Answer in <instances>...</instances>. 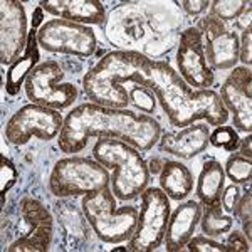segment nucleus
<instances>
[{
    "instance_id": "19",
    "label": "nucleus",
    "mask_w": 252,
    "mask_h": 252,
    "mask_svg": "<svg viewBox=\"0 0 252 252\" xmlns=\"http://www.w3.org/2000/svg\"><path fill=\"white\" fill-rule=\"evenodd\" d=\"M37 31L32 29L29 31V39H27L26 51L20 58L15 61L14 64H10L9 71H7V81H5V89L10 96H15L20 91L22 84H26V79L29 78V74L37 67L39 61V42H37Z\"/></svg>"
},
{
    "instance_id": "32",
    "label": "nucleus",
    "mask_w": 252,
    "mask_h": 252,
    "mask_svg": "<svg viewBox=\"0 0 252 252\" xmlns=\"http://www.w3.org/2000/svg\"><path fill=\"white\" fill-rule=\"evenodd\" d=\"M239 49V61L244 64V67H251L252 64V31H244Z\"/></svg>"
},
{
    "instance_id": "3",
    "label": "nucleus",
    "mask_w": 252,
    "mask_h": 252,
    "mask_svg": "<svg viewBox=\"0 0 252 252\" xmlns=\"http://www.w3.org/2000/svg\"><path fill=\"white\" fill-rule=\"evenodd\" d=\"M153 71L155 59L138 51H113L86 72L83 88L91 103L123 109L129 103L125 84L131 83L152 89Z\"/></svg>"
},
{
    "instance_id": "2",
    "label": "nucleus",
    "mask_w": 252,
    "mask_h": 252,
    "mask_svg": "<svg viewBox=\"0 0 252 252\" xmlns=\"http://www.w3.org/2000/svg\"><path fill=\"white\" fill-rule=\"evenodd\" d=\"M152 91L160 101L170 123L177 128L205 120L212 126H222L229 120V111L220 96L212 89H192L168 63L155 61Z\"/></svg>"
},
{
    "instance_id": "23",
    "label": "nucleus",
    "mask_w": 252,
    "mask_h": 252,
    "mask_svg": "<svg viewBox=\"0 0 252 252\" xmlns=\"http://www.w3.org/2000/svg\"><path fill=\"white\" fill-rule=\"evenodd\" d=\"M223 172L232 180L235 185L249 184L252 180V161L251 158H246L239 153H234L227 158V163L223 166Z\"/></svg>"
},
{
    "instance_id": "14",
    "label": "nucleus",
    "mask_w": 252,
    "mask_h": 252,
    "mask_svg": "<svg viewBox=\"0 0 252 252\" xmlns=\"http://www.w3.org/2000/svg\"><path fill=\"white\" fill-rule=\"evenodd\" d=\"M29 39L27 15L22 2L2 0L0 2V63L14 64L24 54Z\"/></svg>"
},
{
    "instance_id": "15",
    "label": "nucleus",
    "mask_w": 252,
    "mask_h": 252,
    "mask_svg": "<svg viewBox=\"0 0 252 252\" xmlns=\"http://www.w3.org/2000/svg\"><path fill=\"white\" fill-rule=\"evenodd\" d=\"M220 101L232 113L235 129L251 133L252 129V72L251 67H234L220 88Z\"/></svg>"
},
{
    "instance_id": "4",
    "label": "nucleus",
    "mask_w": 252,
    "mask_h": 252,
    "mask_svg": "<svg viewBox=\"0 0 252 252\" xmlns=\"http://www.w3.org/2000/svg\"><path fill=\"white\" fill-rule=\"evenodd\" d=\"M93 157L106 168H113L111 190L118 200L138 198L150 182V170L140 150L120 140H99Z\"/></svg>"
},
{
    "instance_id": "36",
    "label": "nucleus",
    "mask_w": 252,
    "mask_h": 252,
    "mask_svg": "<svg viewBox=\"0 0 252 252\" xmlns=\"http://www.w3.org/2000/svg\"><path fill=\"white\" fill-rule=\"evenodd\" d=\"M42 19H44V10H42V7H37L34 12V19H32V27L34 29H40L42 27Z\"/></svg>"
},
{
    "instance_id": "12",
    "label": "nucleus",
    "mask_w": 252,
    "mask_h": 252,
    "mask_svg": "<svg viewBox=\"0 0 252 252\" xmlns=\"http://www.w3.org/2000/svg\"><path fill=\"white\" fill-rule=\"evenodd\" d=\"M202 37H205L204 51L207 64L212 71H227L234 69L239 63L241 40L234 31H227L223 22L207 15L197 24Z\"/></svg>"
},
{
    "instance_id": "33",
    "label": "nucleus",
    "mask_w": 252,
    "mask_h": 252,
    "mask_svg": "<svg viewBox=\"0 0 252 252\" xmlns=\"http://www.w3.org/2000/svg\"><path fill=\"white\" fill-rule=\"evenodd\" d=\"M178 5L189 15H198L209 9L210 2L209 0H182V2H178Z\"/></svg>"
},
{
    "instance_id": "30",
    "label": "nucleus",
    "mask_w": 252,
    "mask_h": 252,
    "mask_svg": "<svg viewBox=\"0 0 252 252\" xmlns=\"http://www.w3.org/2000/svg\"><path fill=\"white\" fill-rule=\"evenodd\" d=\"M232 212L235 214V217L241 222H247L251 220V212H252V193L251 190H247L246 193L241 195L239 202L235 204Z\"/></svg>"
},
{
    "instance_id": "5",
    "label": "nucleus",
    "mask_w": 252,
    "mask_h": 252,
    "mask_svg": "<svg viewBox=\"0 0 252 252\" xmlns=\"http://www.w3.org/2000/svg\"><path fill=\"white\" fill-rule=\"evenodd\" d=\"M83 212L97 239L108 244H120L129 241L135 232L138 210L136 207H116V197L106 187L83 197Z\"/></svg>"
},
{
    "instance_id": "9",
    "label": "nucleus",
    "mask_w": 252,
    "mask_h": 252,
    "mask_svg": "<svg viewBox=\"0 0 252 252\" xmlns=\"http://www.w3.org/2000/svg\"><path fill=\"white\" fill-rule=\"evenodd\" d=\"M63 125L64 120L58 109L31 103L14 113L7 121L5 140L15 146L29 143L34 136L49 141L59 135Z\"/></svg>"
},
{
    "instance_id": "13",
    "label": "nucleus",
    "mask_w": 252,
    "mask_h": 252,
    "mask_svg": "<svg viewBox=\"0 0 252 252\" xmlns=\"http://www.w3.org/2000/svg\"><path fill=\"white\" fill-rule=\"evenodd\" d=\"M177 64L182 79L192 89H209L214 84V72L205 59L204 37L197 27H189L182 32Z\"/></svg>"
},
{
    "instance_id": "8",
    "label": "nucleus",
    "mask_w": 252,
    "mask_h": 252,
    "mask_svg": "<svg viewBox=\"0 0 252 252\" xmlns=\"http://www.w3.org/2000/svg\"><path fill=\"white\" fill-rule=\"evenodd\" d=\"M64 71L56 61H46L26 79V94L31 103L51 109L69 108L78 99V88L71 83H61Z\"/></svg>"
},
{
    "instance_id": "17",
    "label": "nucleus",
    "mask_w": 252,
    "mask_h": 252,
    "mask_svg": "<svg viewBox=\"0 0 252 252\" xmlns=\"http://www.w3.org/2000/svg\"><path fill=\"white\" fill-rule=\"evenodd\" d=\"M39 5L47 14L81 26H99L106 19V10L99 0H47Z\"/></svg>"
},
{
    "instance_id": "35",
    "label": "nucleus",
    "mask_w": 252,
    "mask_h": 252,
    "mask_svg": "<svg viewBox=\"0 0 252 252\" xmlns=\"http://www.w3.org/2000/svg\"><path fill=\"white\" fill-rule=\"evenodd\" d=\"M251 17H252V10H251V5H249V7H247V9L244 10L242 14L237 17V19H239V27L242 29V32H244V31H251V20H252Z\"/></svg>"
},
{
    "instance_id": "29",
    "label": "nucleus",
    "mask_w": 252,
    "mask_h": 252,
    "mask_svg": "<svg viewBox=\"0 0 252 252\" xmlns=\"http://www.w3.org/2000/svg\"><path fill=\"white\" fill-rule=\"evenodd\" d=\"M225 246H227V251H230V252H249L251 251V241L244 235V232H239V230L230 232V235L227 237Z\"/></svg>"
},
{
    "instance_id": "21",
    "label": "nucleus",
    "mask_w": 252,
    "mask_h": 252,
    "mask_svg": "<svg viewBox=\"0 0 252 252\" xmlns=\"http://www.w3.org/2000/svg\"><path fill=\"white\" fill-rule=\"evenodd\" d=\"M160 187L172 200H184L193 189V177L180 161H165L160 172Z\"/></svg>"
},
{
    "instance_id": "11",
    "label": "nucleus",
    "mask_w": 252,
    "mask_h": 252,
    "mask_svg": "<svg viewBox=\"0 0 252 252\" xmlns=\"http://www.w3.org/2000/svg\"><path fill=\"white\" fill-rule=\"evenodd\" d=\"M19 227L22 232L5 247L9 252H46L54 234L51 212L39 200L26 197L19 202Z\"/></svg>"
},
{
    "instance_id": "6",
    "label": "nucleus",
    "mask_w": 252,
    "mask_h": 252,
    "mask_svg": "<svg viewBox=\"0 0 252 252\" xmlns=\"http://www.w3.org/2000/svg\"><path fill=\"white\" fill-rule=\"evenodd\" d=\"M111 185L106 166L84 157H67L54 165L49 177V189L59 198L84 197Z\"/></svg>"
},
{
    "instance_id": "10",
    "label": "nucleus",
    "mask_w": 252,
    "mask_h": 252,
    "mask_svg": "<svg viewBox=\"0 0 252 252\" xmlns=\"http://www.w3.org/2000/svg\"><path fill=\"white\" fill-rule=\"evenodd\" d=\"M37 42L49 52H63L78 58H89L94 54L97 39L91 27L52 19L44 22L37 31Z\"/></svg>"
},
{
    "instance_id": "22",
    "label": "nucleus",
    "mask_w": 252,
    "mask_h": 252,
    "mask_svg": "<svg viewBox=\"0 0 252 252\" xmlns=\"http://www.w3.org/2000/svg\"><path fill=\"white\" fill-rule=\"evenodd\" d=\"M202 232L209 237H217V235L227 234L234 225V219L229 215H223V209L220 204L210 207H204V215H200Z\"/></svg>"
},
{
    "instance_id": "26",
    "label": "nucleus",
    "mask_w": 252,
    "mask_h": 252,
    "mask_svg": "<svg viewBox=\"0 0 252 252\" xmlns=\"http://www.w3.org/2000/svg\"><path fill=\"white\" fill-rule=\"evenodd\" d=\"M128 99L129 103L135 104V108L141 113H153L157 108V96L150 88L138 86L135 84L131 89H128Z\"/></svg>"
},
{
    "instance_id": "25",
    "label": "nucleus",
    "mask_w": 252,
    "mask_h": 252,
    "mask_svg": "<svg viewBox=\"0 0 252 252\" xmlns=\"http://www.w3.org/2000/svg\"><path fill=\"white\" fill-rule=\"evenodd\" d=\"M209 143L217 146V148H223L225 152L232 153L239 148V143H241V138H239L237 131L232 128V126H217L214 133H210Z\"/></svg>"
},
{
    "instance_id": "34",
    "label": "nucleus",
    "mask_w": 252,
    "mask_h": 252,
    "mask_svg": "<svg viewBox=\"0 0 252 252\" xmlns=\"http://www.w3.org/2000/svg\"><path fill=\"white\" fill-rule=\"evenodd\" d=\"M239 155L252 158V136L251 133H247L246 138H242L241 143H239Z\"/></svg>"
},
{
    "instance_id": "24",
    "label": "nucleus",
    "mask_w": 252,
    "mask_h": 252,
    "mask_svg": "<svg viewBox=\"0 0 252 252\" xmlns=\"http://www.w3.org/2000/svg\"><path fill=\"white\" fill-rule=\"evenodd\" d=\"M251 5V2L246 0H214L210 2V15L215 19H219L220 22H229V20H235L239 15L242 14L247 7Z\"/></svg>"
},
{
    "instance_id": "38",
    "label": "nucleus",
    "mask_w": 252,
    "mask_h": 252,
    "mask_svg": "<svg viewBox=\"0 0 252 252\" xmlns=\"http://www.w3.org/2000/svg\"><path fill=\"white\" fill-rule=\"evenodd\" d=\"M128 247H113V251H126Z\"/></svg>"
},
{
    "instance_id": "18",
    "label": "nucleus",
    "mask_w": 252,
    "mask_h": 252,
    "mask_svg": "<svg viewBox=\"0 0 252 252\" xmlns=\"http://www.w3.org/2000/svg\"><path fill=\"white\" fill-rule=\"evenodd\" d=\"M210 131L207 125H189L178 133H166L160 140V150L184 160L200 155L209 146Z\"/></svg>"
},
{
    "instance_id": "31",
    "label": "nucleus",
    "mask_w": 252,
    "mask_h": 252,
    "mask_svg": "<svg viewBox=\"0 0 252 252\" xmlns=\"http://www.w3.org/2000/svg\"><path fill=\"white\" fill-rule=\"evenodd\" d=\"M241 189H239V185H229L227 189H223L222 192V197H220V205L222 209L225 210V212H232L235 204L239 202V198H241Z\"/></svg>"
},
{
    "instance_id": "37",
    "label": "nucleus",
    "mask_w": 252,
    "mask_h": 252,
    "mask_svg": "<svg viewBox=\"0 0 252 252\" xmlns=\"http://www.w3.org/2000/svg\"><path fill=\"white\" fill-rule=\"evenodd\" d=\"M163 163H165V161H161L160 160V158H153V160L152 161H150V173H153V175H155V173H160L161 172V168H163Z\"/></svg>"
},
{
    "instance_id": "27",
    "label": "nucleus",
    "mask_w": 252,
    "mask_h": 252,
    "mask_svg": "<svg viewBox=\"0 0 252 252\" xmlns=\"http://www.w3.org/2000/svg\"><path fill=\"white\" fill-rule=\"evenodd\" d=\"M19 178V172L5 155L0 157V192H2V205H5V193L15 185Z\"/></svg>"
},
{
    "instance_id": "1",
    "label": "nucleus",
    "mask_w": 252,
    "mask_h": 252,
    "mask_svg": "<svg viewBox=\"0 0 252 252\" xmlns=\"http://www.w3.org/2000/svg\"><path fill=\"white\" fill-rule=\"evenodd\" d=\"M160 125L150 115L84 103L66 116L58 143L64 153H79L91 138H99L120 140L146 152L160 141Z\"/></svg>"
},
{
    "instance_id": "20",
    "label": "nucleus",
    "mask_w": 252,
    "mask_h": 252,
    "mask_svg": "<svg viewBox=\"0 0 252 252\" xmlns=\"http://www.w3.org/2000/svg\"><path fill=\"white\" fill-rule=\"evenodd\" d=\"M223 184H225L223 166L215 160L205 161V165L202 166L200 175H198L197 189H195V195L200 200V205L210 207L215 204H220Z\"/></svg>"
},
{
    "instance_id": "16",
    "label": "nucleus",
    "mask_w": 252,
    "mask_h": 252,
    "mask_svg": "<svg viewBox=\"0 0 252 252\" xmlns=\"http://www.w3.org/2000/svg\"><path fill=\"white\" fill-rule=\"evenodd\" d=\"M202 205L195 200L184 202L170 214L168 227L165 234V246L168 252H178L193 237L195 229L200 222Z\"/></svg>"
},
{
    "instance_id": "7",
    "label": "nucleus",
    "mask_w": 252,
    "mask_h": 252,
    "mask_svg": "<svg viewBox=\"0 0 252 252\" xmlns=\"http://www.w3.org/2000/svg\"><path fill=\"white\" fill-rule=\"evenodd\" d=\"M170 198L161 189H145L138 212L135 232L128 241V251L152 252L161 246L170 220Z\"/></svg>"
},
{
    "instance_id": "28",
    "label": "nucleus",
    "mask_w": 252,
    "mask_h": 252,
    "mask_svg": "<svg viewBox=\"0 0 252 252\" xmlns=\"http://www.w3.org/2000/svg\"><path fill=\"white\" fill-rule=\"evenodd\" d=\"M187 246H189L187 249L190 252H227L225 244L214 241V239H210L209 235L192 237Z\"/></svg>"
}]
</instances>
